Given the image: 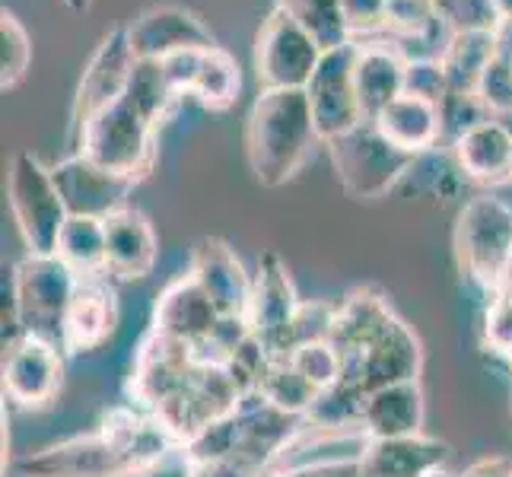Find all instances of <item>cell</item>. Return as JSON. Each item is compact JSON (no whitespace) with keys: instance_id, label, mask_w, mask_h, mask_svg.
<instances>
[{"instance_id":"cell-1","label":"cell","mask_w":512,"mask_h":477,"mask_svg":"<svg viewBox=\"0 0 512 477\" xmlns=\"http://www.w3.org/2000/svg\"><path fill=\"white\" fill-rule=\"evenodd\" d=\"M172 433L153 417L112 411L93 436L48 446L20 462L23 477H147L169 455Z\"/></svg>"},{"instance_id":"cell-2","label":"cell","mask_w":512,"mask_h":477,"mask_svg":"<svg viewBox=\"0 0 512 477\" xmlns=\"http://www.w3.org/2000/svg\"><path fill=\"white\" fill-rule=\"evenodd\" d=\"M306 90H261L245 121V156L255 182L287 185L319 144Z\"/></svg>"},{"instance_id":"cell-3","label":"cell","mask_w":512,"mask_h":477,"mask_svg":"<svg viewBox=\"0 0 512 477\" xmlns=\"http://www.w3.org/2000/svg\"><path fill=\"white\" fill-rule=\"evenodd\" d=\"M156 131H160V125H153L128 96H121L115 105L74 131V137L77 153L140 182L153 172L156 163Z\"/></svg>"},{"instance_id":"cell-4","label":"cell","mask_w":512,"mask_h":477,"mask_svg":"<svg viewBox=\"0 0 512 477\" xmlns=\"http://www.w3.org/2000/svg\"><path fill=\"white\" fill-rule=\"evenodd\" d=\"M328 150L334 175L353 201L382 198L401 179H408V172L417 163L414 153H404L388 137H382L373 121H363L353 131L334 137Z\"/></svg>"},{"instance_id":"cell-5","label":"cell","mask_w":512,"mask_h":477,"mask_svg":"<svg viewBox=\"0 0 512 477\" xmlns=\"http://www.w3.org/2000/svg\"><path fill=\"white\" fill-rule=\"evenodd\" d=\"M452 245L458 268L493 293L512 261V207L493 194L471 198L455 220Z\"/></svg>"},{"instance_id":"cell-6","label":"cell","mask_w":512,"mask_h":477,"mask_svg":"<svg viewBox=\"0 0 512 477\" xmlns=\"http://www.w3.org/2000/svg\"><path fill=\"white\" fill-rule=\"evenodd\" d=\"M77 284L80 274L58 255H29L26 261H20V268L10 280V293L23 334L64 344V318Z\"/></svg>"},{"instance_id":"cell-7","label":"cell","mask_w":512,"mask_h":477,"mask_svg":"<svg viewBox=\"0 0 512 477\" xmlns=\"http://www.w3.org/2000/svg\"><path fill=\"white\" fill-rule=\"evenodd\" d=\"M10 210L29 255H55L67 207L51 179V169L35 153H16L10 163Z\"/></svg>"},{"instance_id":"cell-8","label":"cell","mask_w":512,"mask_h":477,"mask_svg":"<svg viewBox=\"0 0 512 477\" xmlns=\"http://www.w3.org/2000/svg\"><path fill=\"white\" fill-rule=\"evenodd\" d=\"M325 48L284 7H274L255 39V74L261 90H306Z\"/></svg>"},{"instance_id":"cell-9","label":"cell","mask_w":512,"mask_h":477,"mask_svg":"<svg viewBox=\"0 0 512 477\" xmlns=\"http://www.w3.org/2000/svg\"><path fill=\"white\" fill-rule=\"evenodd\" d=\"M353 61H357V42L325 51L319 70H315L306 86L315 131H319L325 144L363 125L357 83H353Z\"/></svg>"},{"instance_id":"cell-10","label":"cell","mask_w":512,"mask_h":477,"mask_svg":"<svg viewBox=\"0 0 512 477\" xmlns=\"http://www.w3.org/2000/svg\"><path fill=\"white\" fill-rule=\"evenodd\" d=\"M137 55L128 39V26H115L112 32L102 35L96 45L90 64L83 67V77L77 86L74 99V131H80L86 121H93L99 112L115 105L128 93V83L134 74Z\"/></svg>"},{"instance_id":"cell-11","label":"cell","mask_w":512,"mask_h":477,"mask_svg":"<svg viewBox=\"0 0 512 477\" xmlns=\"http://www.w3.org/2000/svg\"><path fill=\"white\" fill-rule=\"evenodd\" d=\"M51 179H55L70 217H96V220H109L118 210H125L137 185L128 175L105 169L83 153H74L64 163H58L51 169Z\"/></svg>"},{"instance_id":"cell-12","label":"cell","mask_w":512,"mask_h":477,"mask_svg":"<svg viewBox=\"0 0 512 477\" xmlns=\"http://www.w3.org/2000/svg\"><path fill=\"white\" fill-rule=\"evenodd\" d=\"M299 306L303 303L296 299L287 264L280 261L277 252H264L255 271L252 306L245 318H249L252 334L271 357H287L290 353V328Z\"/></svg>"},{"instance_id":"cell-13","label":"cell","mask_w":512,"mask_h":477,"mask_svg":"<svg viewBox=\"0 0 512 477\" xmlns=\"http://www.w3.org/2000/svg\"><path fill=\"white\" fill-rule=\"evenodd\" d=\"M420 373V344L411 328L395 315L373 341L350 360L341 363V379L357 385L360 392H376V388L411 382Z\"/></svg>"},{"instance_id":"cell-14","label":"cell","mask_w":512,"mask_h":477,"mask_svg":"<svg viewBox=\"0 0 512 477\" xmlns=\"http://www.w3.org/2000/svg\"><path fill=\"white\" fill-rule=\"evenodd\" d=\"M128 39L137 58L163 61L175 51H210L217 48L214 32L198 13L179 4H160L137 13L128 23Z\"/></svg>"},{"instance_id":"cell-15","label":"cell","mask_w":512,"mask_h":477,"mask_svg":"<svg viewBox=\"0 0 512 477\" xmlns=\"http://www.w3.org/2000/svg\"><path fill=\"white\" fill-rule=\"evenodd\" d=\"M4 392L23 408H45L61 388V357L58 344L23 334L20 341L4 347Z\"/></svg>"},{"instance_id":"cell-16","label":"cell","mask_w":512,"mask_h":477,"mask_svg":"<svg viewBox=\"0 0 512 477\" xmlns=\"http://www.w3.org/2000/svg\"><path fill=\"white\" fill-rule=\"evenodd\" d=\"M191 277L198 280L201 290L207 293V299L214 303V309L223 318L249 315L255 277L245 274L242 261L236 258L233 249H229V242H223L217 236H207L194 245Z\"/></svg>"},{"instance_id":"cell-17","label":"cell","mask_w":512,"mask_h":477,"mask_svg":"<svg viewBox=\"0 0 512 477\" xmlns=\"http://www.w3.org/2000/svg\"><path fill=\"white\" fill-rule=\"evenodd\" d=\"M220 312L207 299L201 284L191 274L172 280V284L160 293L153 309V331L163 338L182 341V344H201L214 334Z\"/></svg>"},{"instance_id":"cell-18","label":"cell","mask_w":512,"mask_h":477,"mask_svg":"<svg viewBox=\"0 0 512 477\" xmlns=\"http://www.w3.org/2000/svg\"><path fill=\"white\" fill-rule=\"evenodd\" d=\"M449 458V446L433 436H392V439H366L357 455L360 477H427L439 471Z\"/></svg>"},{"instance_id":"cell-19","label":"cell","mask_w":512,"mask_h":477,"mask_svg":"<svg viewBox=\"0 0 512 477\" xmlns=\"http://www.w3.org/2000/svg\"><path fill=\"white\" fill-rule=\"evenodd\" d=\"M404 61L398 48L382 42H357V61H353V83H357V102L363 121H376L398 96H404Z\"/></svg>"},{"instance_id":"cell-20","label":"cell","mask_w":512,"mask_h":477,"mask_svg":"<svg viewBox=\"0 0 512 477\" xmlns=\"http://www.w3.org/2000/svg\"><path fill=\"white\" fill-rule=\"evenodd\" d=\"M118 328V299L115 290L99 274L80 277L64 318V347L67 350H96L112 338Z\"/></svg>"},{"instance_id":"cell-21","label":"cell","mask_w":512,"mask_h":477,"mask_svg":"<svg viewBox=\"0 0 512 477\" xmlns=\"http://www.w3.org/2000/svg\"><path fill=\"white\" fill-rule=\"evenodd\" d=\"M156 242L153 223L134 207H125L105 220V271L121 280L147 277L156 264Z\"/></svg>"},{"instance_id":"cell-22","label":"cell","mask_w":512,"mask_h":477,"mask_svg":"<svg viewBox=\"0 0 512 477\" xmlns=\"http://www.w3.org/2000/svg\"><path fill=\"white\" fill-rule=\"evenodd\" d=\"M423 423V395L417 379L395 382L369 392L363 398V420L360 427L369 439H392V436H414Z\"/></svg>"},{"instance_id":"cell-23","label":"cell","mask_w":512,"mask_h":477,"mask_svg":"<svg viewBox=\"0 0 512 477\" xmlns=\"http://www.w3.org/2000/svg\"><path fill=\"white\" fill-rule=\"evenodd\" d=\"M452 153L468 182L497 185L512 179V131L503 121L490 118L481 128L468 131L452 147Z\"/></svg>"},{"instance_id":"cell-24","label":"cell","mask_w":512,"mask_h":477,"mask_svg":"<svg viewBox=\"0 0 512 477\" xmlns=\"http://www.w3.org/2000/svg\"><path fill=\"white\" fill-rule=\"evenodd\" d=\"M392 318H395V312L388 309L385 296H379L373 290H357L344 299L338 312H334L328 344L338 350V357L344 363L373 341Z\"/></svg>"},{"instance_id":"cell-25","label":"cell","mask_w":512,"mask_h":477,"mask_svg":"<svg viewBox=\"0 0 512 477\" xmlns=\"http://www.w3.org/2000/svg\"><path fill=\"white\" fill-rule=\"evenodd\" d=\"M373 125L404 153L423 156L439 147V105L417 96H398Z\"/></svg>"},{"instance_id":"cell-26","label":"cell","mask_w":512,"mask_h":477,"mask_svg":"<svg viewBox=\"0 0 512 477\" xmlns=\"http://www.w3.org/2000/svg\"><path fill=\"white\" fill-rule=\"evenodd\" d=\"M239 90H242V74H239L236 58L220 45L204 51L198 80L191 86V96L198 99L207 112H226L236 105Z\"/></svg>"},{"instance_id":"cell-27","label":"cell","mask_w":512,"mask_h":477,"mask_svg":"<svg viewBox=\"0 0 512 477\" xmlns=\"http://www.w3.org/2000/svg\"><path fill=\"white\" fill-rule=\"evenodd\" d=\"M497 58V35L493 32H455L443 55L452 90L474 93L487 64Z\"/></svg>"},{"instance_id":"cell-28","label":"cell","mask_w":512,"mask_h":477,"mask_svg":"<svg viewBox=\"0 0 512 477\" xmlns=\"http://www.w3.org/2000/svg\"><path fill=\"white\" fill-rule=\"evenodd\" d=\"M55 255L67 261L80 277L105 271V220L96 217H67Z\"/></svg>"},{"instance_id":"cell-29","label":"cell","mask_w":512,"mask_h":477,"mask_svg":"<svg viewBox=\"0 0 512 477\" xmlns=\"http://www.w3.org/2000/svg\"><path fill=\"white\" fill-rule=\"evenodd\" d=\"M277 7H284L325 51L353 42L341 0H277Z\"/></svg>"},{"instance_id":"cell-30","label":"cell","mask_w":512,"mask_h":477,"mask_svg":"<svg viewBox=\"0 0 512 477\" xmlns=\"http://www.w3.org/2000/svg\"><path fill=\"white\" fill-rule=\"evenodd\" d=\"M258 395L268 404H274L277 411L303 417L309 411V404L315 401V395H319V388L299 376L287 357H274L261 376Z\"/></svg>"},{"instance_id":"cell-31","label":"cell","mask_w":512,"mask_h":477,"mask_svg":"<svg viewBox=\"0 0 512 477\" xmlns=\"http://www.w3.org/2000/svg\"><path fill=\"white\" fill-rule=\"evenodd\" d=\"M125 96L153 121V125H163V118L172 112V105L179 102V93L172 90V83L163 74V64L153 58H137Z\"/></svg>"},{"instance_id":"cell-32","label":"cell","mask_w":512,"mask_h":477,"mask_svg":"<svg viewBox=\"0 0 512 477\" xmlns=\"http://www.w3.org/2000/svg\"><path fill=\"white\" fill-rule=\"evenodd\" d=\"M484 121H490V112L484 109L478 93L449 90V96L439 102V147L452 150L458 140L468 131L481 128Z\"/></svg>"},{"instance_id":"cell-33","label":"cell","mask_w":512,"mask_h":477,"mask_svg":"<svg viewBox=\"0 0 512 477\" xmlns=\"http://www.w3.org/2000/svg\"><path fill=\"white\" fill-rule=\"evenodd\" d=\"M32 64V39L20 16L4 10L0 13V86L13 90L29 74Z\"/></svg>"},{"instance_id":"cell-34","label":"cell","mask_w":512,"mask_h":477,"mask_svg":"<svg viewBox=\"0 0 512 477\" xmlns=\"http://www.w3.org/2000/svg\"><path fill=\"white\" fill-rule=\"evenodd\" d=\"M439 23L436 0H388L385 32L388 39H417Z\"/></svg>"},{"instance_id":"cell-35","label":"cell","mask_w":512,"mask_h":477,"mask_svg":"<svg viewBox=\"0 0 512 477\" xmlns=\"http://www.w3.org/2000/svg\"><path fill=\"white\" fill-rule=\"evenodd\" d=\"M474 93L484 102V109L490 112L493 121H503V125L512 131V61L506 58H493L487 64V70L481 74Z\"/></svg>"},{"instance_id":"cell-36","label":"cell","mask_w":512,"mask_h":477,"mask_svg":"<svg viewBox=\"0 0 512 477\" xmlns=\"http://www.w3.org/2000/svg\"><path fill=\"white\" fill-rule=\"evenodd\" d=\"M287 360L293 363V369L306 382H312L315 388H331L334 382L341 379V357L338 350H334L328 341H312V344H303L287 353Z\"/></svg>"},{"instance_id":"cell-37","label":"cell","mask_w":512,"mask_h":477,"mask_svg":"<svg viewBox=\"0 0 512 477\" xmlns=\"http://www.w3.org/2000/svg\"><path fill=\"white\" fill-rule=\"evenodd\" d=\"M452 90L449 74L439 58H417L404 64V96H417L423 102L439 105Z\"/></svg>"},{"instance_id":"cell-38","label":"cell","mask_w":512,"mask_h":477,"mask_svg":"<svg viewBox=\"0 0 512 477\" xmlns=\"http://www.w3.org/2000/svg\"><path fill=\"white\" fill-rule=\"evenodd\" d=\"M436 7L452 32H493L500 26L493 0H436Z\"/></svg>"},{"instance_id":"cell-39","label":"cell","mask_w":512,"mask_h":477,"mask_svg":"<svg viewBox=\"0 0 512 477\" xmlns=\"http://www.w3.org/2000/svg\"><path fill=\"white\" fill-rule=\"evenodd\" d=\"M334 312L338 306H325V303H303L293 318V328H290V350L312 344V341H328L331 325H334Z\"/></svg>"},{"instance_id":"cell-40","label":"cell","mask_w":512,"mask_h":477,"mask_svg":"<svg viewBox=\"0 0 512 477\" xmlns=\"http://www.w3.org/2000/svg\"><path fill=\"white\" fill-rule=\"evenodd\" d=\"M385 7H388V0H341L353 42H360V35L366 39V35L385 32Z\"/></svg>"},{"instance_id":"cell-41","label":"cell","mask_w":512,"mask_h":477,"mask_svg":"<svg viewBox=\"0 0 512 477\" xmlns=\"http://www.w3.org/2000/svg\"><path fill=\"white\" fill-rule=\"evenodd\" d=\"M487 344L500 353H509L512 357V299L503 293H493V303L487 309Z\"/></svg>"},{"instance_id":"cell-42","label":"cell","mask_w":512,"mask_h":477,"mask_svg":"<svg viewBox=\"0 0 512 477\" xmlns=\"http://www.w3.org/2000/svg\"><path fill=\"white\" fill-rule=\"evenodd\" d=\"M201 58H204V51H175V55L160 61L166 80L172 83V90L179 96L185 93L191 96V86L198 80V70H201Z\"/></svg>"},{"instance_id":"cell-43","label":"cell","mask_w":512,"mask_h":477,"mask_svg":"<svg viewBox=\"0 0 512 477\" xmlns=\"http://www.w3.org/2000/svg\"><path fill=\"white\" fill-rule=\"evenodd\" d=\"M277 477H360V465H357V458H350V462H325V465L290 468V471H280Z\"/></svg>"},{"instance_id":"cell-44","label":"cell","mask_w":512,"mask_h":477,"mask_svg":"<svg viewBox=\"0 0 512 477\" xmlns=\"http://www.w3.org/2000/svg\"><path fill=\"white\" fill-rule=\"evenodd\" d=\"M462 477H512V462L509 458H481Z\"/></svg>"},{"instance_id":"cell-45","label":"cell","mask_w":512,"mask_h":477,"mask_svg":"<svg viewBox=\"0 0 512 477\" xmlns=\"http://www.w3.org/2000/svg\"><path fill=\"white\" fill-rule=\"evenodd\" d=\"M493 35H497V55L512 61V20H500V26L493 29Z\"/></svg>"},{"instance_id":"cell-46","label":"cell","mask_w":512,"mask_h":477,"mask_svg":"<svg viewBox=\"0 0 512 477\" xmlns=\"http://www.w3.org/2000/svg\"><path fill=\"white\" fill-rule=\"evenodd\" d=\"M61 4L70 10V13H90L93 7V0H61Z\"/></svg>"},{"instance_id":"cell-47","label":"cell","mask_w":512,"mask_h":477,"mask_svg":"<svg viewBox=\"0 0 512 477\" xmlns=\"http://www.w3.org/2000/svg\"><path fill=\"white\" fill-rule=\"evenodd\" d=\"M493 7H497L500 20H512V0H493Z\"/></svg>"},{"instance_id":"cell-48","label":"cell","mask_w":512,"mask_h":477,"mask_svg":"<svg viewBox=\"0 0 512 477\" xmlns=\"http://www.w3.org/2000/svg\"><path fill=\"white\" fill-rule=\"evenodd\" d=\"M427 477H462V474H452V471H446V468H439V471H430Z\"/></svg>"},{"instance_id":"cell-49","label":"cell","mask_w":512,"mask_h":477,"mask_svg":"<svg viewBox=\"0 0 512 477\" xmlns=\"http://www.w3.org/2000/svg\"><path fill=\"white\" fill-rule=\"evenodd\" d=\"M509 182H512V179H509Z\"/></svg>"}]
</instances>
